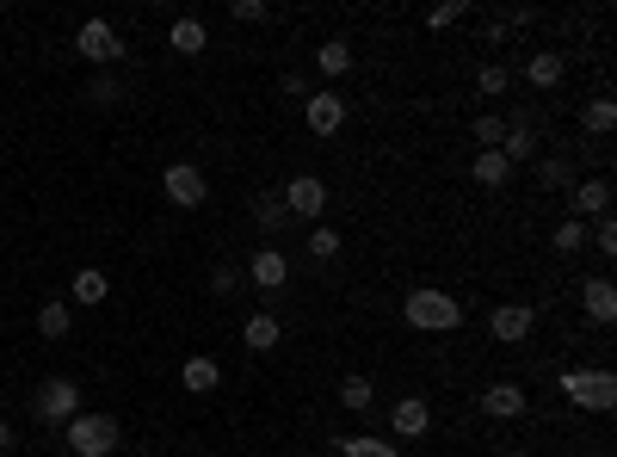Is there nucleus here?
Masks as SVG:
<instances>
[{
  "mask_svg": "<svg viewBox=\"0 0 617 457\" xmlns=\"http://www.w3.org/2000/svg\"><path fill=\"white\" fill-rule=\"evenodd\" d=\"M167 44H173L179 56H204L210 31H204V19H192V13H186V19H173V25H167Z\"/></svg>",
  "mask_w": 617,
  "mask_h": 457,
  "instance_id": "17",
  "label": "nucleus"
},
{
  "mask_svg": "<svg viewBox=\"0 0 617 457\" xmlns=\"http://www.w3.org/2000/svg\"><path fill=\"white\" fill-rule=\"evenodd\" d=\"M371 402H377V390H371V377H358V371H352V377L340 383V408H352V414H365Z\"/></svg>",
  "mask_w": 617,
  "mask_h": 457,
  "instance_id": "25",
  "label": "nucleus"
},
{
  "mask_svg": "<svg viewBox=\"0 0 617 457\" xmlns=\"http://www.w3.org/2000/svg\"><path fill=\"white\" fill-rule=\"evenodd\" d=\"M550 248H556V254H580V248H587V223H574V217H568V223H556Z\"/></svg>",
  "mask_w": 617,
  "mask_h": 457,
  "instance_id": "28",
  "label": "nucleus"
},
{
  "mask_svg": "<svg viewBox=\"0 0 617 457\" xmlns=\"http://www.w3.org/2000/svg\"><path fill=\"white\" fill-rule=\"evenodd\" d=\"M105 291H112V285H105V272H99V266H81V272H75V285H68V297L87 303V309H93V303H105Z\"/></svg>",
  "mask_w": 617,
  "mask_h": 457,
  "instance_id": "22",
  "label": "nucleus"
},
{
  "mask_svg": "<svg viewBox=\"0 0 617 457\" xmlns=\"http://www.w3.org/2000/svg\"><path fill=\"white\" fill-rule=\"evenodd\" d=\"M500 457H531V451H525V445H506V451H500Z\"/></svg>",
  "mask_w": 617,
  "mask_h": 457,
  "instance_id": "39",
  "label": "nucleus"
},
{
  "mask_svg": "<svg viewBox=\"0 0 617 457\" xmlns=\"http://www.w3.org/2000/svg\"><path fill=\"white\" fill-rule=\"evenodd\" d=\"M469 173H476V186H488V192H500L506 180H513V161H506L500 149H476V161H469Z\"/></svg>",
  "mask_w": 617,
  "mask_h": 457,
  "instance_id": "14",
  "label": "nucleus"
},
{
  "mask_svg": "<svg viewBox=\"0 0 617 457\" xmlns=\"http://www.w3.org/2000/svg\"><path fill=\"white\" fill-rule=\"evenodd\" d=\"M179 383H186L192 396H210L216 383H223V371H216V359H186V371H179Z\"/></svg>",
  "mask_w": 617,
  "mask_h": 457,
  "instance_id": "21",
  "label": "nucleus"
},
{
  "mask_svg": "<svg viewBox=\"0 0 617 457\" xmlns=\"http://www.w3.org/2000/svg\"><path fill=\"white\" fill-rule=\"evenodd\" d=\"M494 340L500 346H519V340H531V328H537V309H525V303H506V309H494Z\"/></svg>",
  "mask_w": 617,
  "mask_h": 457,
  "instance_id": "8",
  "label": "nucleus"
},
{
  "mask_svg": "<svg viewBox=\"0 0 617 457\" xmlns=\"http://www.w3.org/2000/svg\"><path fill=\"white\" fill-rule=\"evenodd\" d=\"M210 291L229 297V291H235V266H216V272H210Z\"/></svg>",
  "mask_w": 617,
  "mask_h": 457,
  "instance_id": "35",
  "label": "nucleus"
},
{
  "mask_svg": "<svg viewBox=\"0 0 617 457\" xmlns=\"http://www.w3.org/2000/svg\"><path fill=\"white\" fill-rule=\"evenodd\" d=\"M500 136H506V118L482 112V118H476V143H482V149H500Z\"/></svg>",
  "mask_w": 617,
  "mask_h": 457,
  "instance_id": "30",
  "label": "nucleus"
},
{
  "mask_svg": "<svg viewBox=\"0 0 617 457\" xmlns=\"http://www.w3.org/2000/svg\"><path fill=\"white\" fill-rule=\"evenodd\" d=\"M284 93H290V99H309V75H297V68H290V75H284Z\"/></svg>",
  "mask_w": 617,
  "mask_h": 457,
  "instance_id": "37",
  "label": "nucleus"
},
{
  "mask_svg": "<svg viewBox=\"0 0 617 457\" xmlns=\"http://www.w3.org/2000/svg\"><path fill=\"white\" fill-rule=\"evenodd\" d=\"M580 303H587L593 322H617V285L611 278H587V285H580Z\"/></svg>",
  "mask_w": 617,
  "mask_h": 457,
  "instance_id": "15",
  "label": "nucleus"
},
{
  "mask_svg": "<svg viewBox=\"0 0 617 457\" xmlns=\"http://www.w3.org/2000/svg\"><path fill=\"white\" fill-rule=\"evenodd\" d=\"M562 75H568V62H562L556 50H531V56H525V81H531L537 93H550V87H562Z\"/></svg>",
  "mask_w": 617,
  "mask_h": 457,
  "instance_id": "13",
  "label": "nucleus"
},
{
  "mask_svg": "<svg viewBox=\"0 0 617 457\" xmlns=\"http://www.w3.org/2000/svg\"><path fill=\"white\" fill-rule=\"evenodd\" d=\"M75 50H81L87 62H99V68H105V62H118V56H124V38H118V25H112V19H87V25L75 31Z\"/></svg>",
  "mask_w": 617,
  "mask_h": 457,
  "instance_id": "6",
  "label": "nucleus"
},
{
  "mask_svg": "<svg viewBox=\"0 0 617 457\" xmlns=\"http://www.w3.org/2000/svg\"><path fill=\"white\" fill-rule=\"evenodd\" d=\"M229 13H235L241 25H266V19H272V7H266V0H235Z\"/></svg>",
  "mask_w": 617,
  "mask_h": 457,
  "instance_id": "33",
  "label": "nucleus"
},
{
  "mask_svg": "<svg viewBox=\"0 0 617 457\" xmlns=\"http://www.w3.org/2000/svg\"><path fill=\"white\" fill-rule=\"evenodd\" d=\"M562 396L574 402V408H587V414H605L611 402H617V377L605 371V365H593V371H562Z\"/></svg>",
  "mask_w": 617,
  "mask_h": 457,
  "instance_id": "3",
  "label": "nucleus"
},
{
  "mask_svg": "<svg viewBox=\"0 0 617 457\" xmlns=\"http://www.w3.org/2000/svg\"><path fill=\"white\" fill-rule=\"evenodd\" d=\"M118 93H124V87H118V75H93V87H87V99H93V105H118Z\"/></svg>",
  "mask_w": 617,
  "mask_h": 457,
  "instance_id": "32",
  "label": "nucleus"
},
{
  "mask_svg": "<svg viewBox=\"0 0 617 457\" xmlns=\"http://www.w3.org/2000/svg\"><path fill=\"white\" fill-rule=\"evenodd\" d=\"M580 130H587V136H611L617 130V105L611 99H587V105H580Z\"/></svg>",
  "mask_w": 617,
  "mask_h": 457,
  "instance_id": "20",
  "label": "nucleus"
},
{
  "mask_svg": "<svg viewBox=\"0 0 617 457\" xmlns=\"http://www.w3.org/2000/svg\"><path fill=\"white\" fill-rule=\"evenodd\" d=\"M463 13H469V0H445V7H432V13H426V25H432V31H445V25H457Z\"/></svg>",
  "mask_w": 617,
  "mask_h": 457,
  "instance_id": "31",
  "label": "nucleus"
},
{
  "mask_svg": "<svg viewBox=\"0 0 617 457\" xmlns=\"http://www.w3.org/2000/svg\"><path fill=\"white\" fill-rule=\"evenodd\" d=\"M62 445L75 451V457H112V451H118V420H112V414H87V408H81V414L62 427Z\"/></svg>",
  "mask_w": 617,
  "mask_h": 457,
  "instance_id": "2",
  "label": "nucleus"
},
{
  "mask_svg": "<svg viewBox=\"0 0 617 457\" xmlns=\"http://www.w3.org/2000/svg\"><path fill=\"white\" fill-rule=\"evenodd\" d=\"M402 315L420 328V334H451L457 322H463V303L451 297V291H432V285H420V291H408L402 297Z\"/></svg>",
  "mask_w": 617,
  "mask_h": 457,
  "instance_id": "1",
  "label": "nucleus"
},
{
  "mask_svg": "<svg viewBox=\"0 0 617 457\" xmlns=\"http://www.w3.org/2000/svg\"><path fill=\"white\" fill-rule=\"evenodd\" d=\"M68 322H75V315H68V303H62V297L38 303V334H44V340H68Z\"/></svg>",
  "mask_w": 617,
  "mask_h": 457,
  "instance_id": "23",
  "label": "nucleus"
},
{
  "mask_svg": "<svg viewBox=\"0 0 617 457\" xmlns=\"http://www.w3.org/2000/svg\"><path fill=\"white\" fill-rule=\"evenodd\" d=\"M543 186H568V161H543Z\"/></svg>",
  "mask_w": 617,
  "mask_h": 457,
  "instance_id": "36",
  "label": "nucleus"
},
{
  "mask_svg": "<svg viewBox=\"0 0 617 457\" xmlns=\"http://www.w3.org/2000/svg\"><path fill=\"white\" fill-rule=\"evenodd\" d=\"M247 272H253V285H260V291H284V278H290V260H284L278 248H260Z\"/></svg>",
  "mask_w": 617,
  "mask_h": 457,
  "instance_id": "16",
  "label": "nucleus"
},
{
  "mask_svg": "<svg viewBox=\"0 0 617 457\" xmlns=\"http://www.w3.org/2000/svg\"><path fill=\"white\" fill-rule=\"evenodd\" d=\"M309 254H315V260H334V254H340V235H334V229H315V235H309Z\"/></svg>",
  "mask_w": 617,
  "mask_h": 457,
  "instance_id": "34",
  "label": "nucleus"
},
{
  "mask_svg": "<svg viewBox=\"0 0 617 457\" xmlns=\"http://www.w3.org/2000/svg\"><path fill=\"white\" fill-rule=\"evenodd\" d=\"M278 198H284L290 217H309V223H315L321 210H328V180H321V173H297V180H290Z\"/></svg>",
  "mask_w": 617,
  "mask_h": 457,
  "instance_id": "5",
  "label": "nucleus"
},
{
  "mask_svg": "<svg viewBox=\"0 0 617 457\" xmlns=\"http://www.w3.org/2000/svg\"><path fill=\"white\" fill-rule=\"evenodd\" d=\"M161 186H167V198H173V204H186V210H198V204L210 198V186H204V173H198L192 161H173Z\"/></svg>",
  "mask_w": 617,
  "mask_h": 457,
  "instance_id": "7",
  "label": "nucleus"
},
{
  "mask_svg": "<svg viewBox=\"0 0 617 457\" xmlns=\"http://www.w3.org/2000/svg\"><path fill=\"white\" fill-rule=\"evenodd\" d=\"M241 340L253 346V353H272V346L284 340V328H278V315H247V328H241Z\"/></svg>",
  "mask_w": 617,
  "mask_h": 457,
  "instance_id": "19",
  "label": "nucleus"
},
{
  "mask_svg": "<svg viewBox=\"0 0 617 457\" xmlns=\"http://www.w3.org/2000/svg\"><path fill=\"white\" fill-rule=\"evenodd\" d=\"M531 408V396L519 390V383H488L482 390V414H494V420H519Z\"/></svg>",
  "mask_w": 617,
  "mask_h": 457,
  "instance_id": "11",
  "label": "nucleus"
},
{
  "mask_svg": "<svg viewBox=\"0 0 617 457\" xmlns=\"http://www.w3.org/2000/svg\"><path fill=\"white\" fill-rule=\"evenodd\" d=\"M389 427H395V439H420L426 427H432V408H426V396H402L389 408Z\"/></svg>",
  "mask_w": 617,
  "mask_h": 457,
  "instance_id": "10",
  "label": "nucleus"
},
{
  "mask_svg": "<svg viewBox=\"0 0 617 457\" xmlns=\"http://www.w3.org/2000/svg\"><path fill=\"white\" fill-rule=\"evenodd\" d=\"M500 155L513 161V167H519V161H531V155H537V130H531L525 118H506V136H500Z\"/></svg>",
  "mask_w": 617,
  "mask_h": 457,
  "instance_id": "18",
  "label": "nucleus"
},
{
  "mask_svg": "<svg viewBox=\"0 0 617 457\" xmlns=\"http://www.w3.org/2000/svg\"><path fill=\"white\" fill-rule=\"evenodd\" d=\"M303 112H309V130H315V136H334V130L346 124V99L328 87V93H309V105H303Z\"/></svg>",
  "mask_w": 617,
  "mask_h": 457,
  "instance_id": "9",
  "label": "nucleus"
},
{
  "mask_svg": "<svg viewBox=\"0 0 617 457\" xmlns=\"http://www.w3.org/2000/svg\"><path fill=\"white\" fill-rule=\"evenodd\" d=\"M611 210V186L605 180H580L574 192H568V217L580 223V217H605Z\"/></svg>",
  "mask_w": 617,
  "mask_h": 457,
  "instance_id": "12",
  "label": "nucleus"
},
{
  "mask_svg": "<svg viewBox=\"0 0 617 457\" xmlns=\"http://www.w3.org/2000/svg\"><path fill=\"white\" fill-rule=\"evenodd\" d=\"M506 81H513V75H506V68H500V62H482V75H476V93H488V99H500V93H506Z\"/></svg>",
  "mask_w": 617,
  "mask_h": 457,
  "instance_id": "29",
  "label": "nucleus"
},
{
  "mask_svg": "<svg viewBox=\"0 0 617 457\" xmlns=\"http://www.w3.org/2000/svg\"><path fill=\"white\" fill-rule=\"evenodd\" d=\"M284 217H290V210H284V198H278V192H260V198H253V223H260L266 235H278V229H284Z\"/></svg>",
  "mask_w": 617,
  "mask_h": 457,
  "instance_id": "24",
  "label": "nucleus"
},
{
  "mask_svg": "<svg viewBox=\"0 0 617 457\" xmlns=\"http://www.w3.org/2000/svg\"><path fill=\"white\" fill-rule=\"evenodd\" d=\"M315 68H321V75H334V81H340L346 68H352V44H340V38H334V44H321V50H315Z\"/></svg>",
  "mask_w": 617,
  "mask_h": 457,
  "instance_id": "26",
  "label": "nucleus"
},
{
  "mask_svg": "<svg viewBox=\"0 0 617 457\" xmlns=\"http://www.w3.org/2000/svg\"><path fill=\"white\" fill-rule=\"evenodd\" d=\"M346 457H402V445H383V439H371V433H358V439H334Z\"/></svg>",
  "mask_w": 617,
  "mask_h": 457,
  "instance_id": "27",
  "label": "nucleus"
},
{
  "mask_svg": "<svg viewBox=\"0 0 617 457\" xmlns=\"http://www.w3.org/2000/svg\"><path fill=\"white\" fill-rule=\"evenodd\" d=\"M31 414L50 420V427H68V420L81 414V383L75 377H44L38 396H31Z\"/></svg>",
  "mask_w": 617,
  "mask_h": 457,
  "instance_id": "4",
  "label": "nucleus"
},
{
  "mask_svg": "<svg viewBox=\"0 0 617 457\" xmlns=\"http://www.w3.org/2000/svg\"><path fill=\"white\" fill-rule=\"evenodd\" d=\"M13 445H19V433L7 427V420H0V451H13Z\"/></svg>",
  "mask_w": 617,
  "mask_h": 457,
  "instance_id": "38",
  "label": "nucleus"
}]
</instances>
